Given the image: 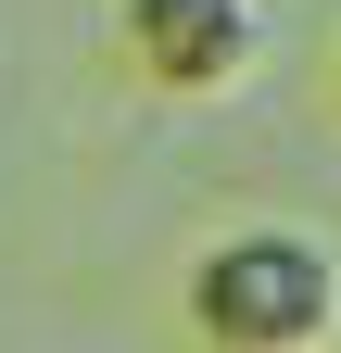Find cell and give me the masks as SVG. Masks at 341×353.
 Here are the masks:
<instances>
[{"label":"cell","mask_w":341,"mask_h":353,"mask_svg":"<svg viewBox=\"0 0 341 353\" xmlns=\"http://www.w3.org/2000/svg\"><path fill=\"white\" fill-rule=\"evenodd\" d=\"M177 316L202 353H341V252L316 228H215Z\"/></svg>","instance_id":"6da1fadb"},{"label":"cell","mask_w":341,"mask_h":353,"mask_svg":"<svg viewBox=\"0 0 341 353\" xmlns=\"http://www.w3.org/2000/svg\"><path fill=\"white\" fill-rule=\"evenodd\" d=\"M329 101H341V51H329Z\"/></svg>","instance_id":"3957f363"},{"label":"cell","mask_w":341,"mask_h":353,"mask_svg":"<svg viewBox=\"0 0 341 353\" xmlns=\"http://www.w3.org/2000/svg\"><path fill=\"white\" fill-rule=\"evenodd\" d=\"M114 51L164 101H228L266 63V0H114Z\"/></svg>","instance_id":"7a4b0ae2"}]
</instances>
